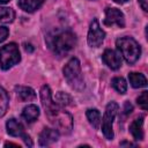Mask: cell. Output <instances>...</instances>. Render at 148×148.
Wrapping results in <instances>:
<instances>
[{"mask_svg": "<svg viewBox=\"0 0 148 148\" xmlns=\"http://www.w3.org/2000/svg\"><path fill=\"white\" fill-rule=\"evenodd\" d=\"M21 60L18 46L15 43L6 44L0 49V67L3 71L9 69Z\"/></svg>", "mask_w": 148, "mask_h": 148, "instance_id": "obj_5", "label": "cell"}, {"mask_svg": "<svg viewBox=\"0 0 148 148\" xmlns=\"http://www.w3.org/2000/svg\"><path fill=\"white\" fill-rule=\"evenodd\" d=\"M9 30L6 27H0V43H2L7 37H8Z\"/></svg>", "mask_w": 148, "mask_h": 148, "instance_id": "obj_23", "label": "cell"}, {"mask_svg": "<svg viewBox=\"0 0 148 148\" xmlns=\"http://www.w3.org/2000/svg\"><path fill=\"white\" fill-rule=\"evenodd\" d=\"M45 42L54 53L62 56L75 46L76 36L68 29H56L46 36Z\"/></svg>", "mask_w": 148, "mask_h": 148, "instance_id": "obj_2", "label": "cell"}, {"mask_svg": "<svg viewBox=\"0 0 148 148\" xmlns=\"http://www.w3.org/2000/svg\"><path fill=\"white\" fill-rule=\"evenodd\" d=\"M114 2H117V3H124V2H126V1H128V0H113Z\"/></svg>", "mask_w": 148, "mask_h": 148, "instance_id": "obj_29", "label": "cell"}, {"mask_svg": "<svg viewBox=\"0 0 148 148\" xmlns=\"http://www.w3.org/2000/svg\"><path fill=\"white\" fill-rule=\"evenodd\" d=\"M64 76L69 84V87L76 91H82L84 89V81L81 74V65L77 58H72L65 65Z\"/></svg>", "mask_w": 148, "mask_h": 148, "instance_id": "obj_3", "label": "cell"}, {"mask_svg": "<svg viewBox=\"0 0 148 148\" xmlns=\"http://www.w3.org/2000/svg\"><path fill=\"white\" fill-rule=\"evenodd\" d=\"M39 116V109L37 105L35 104H30L28 106H25L22 111V117L28 121V123H32L35 121Z\"/></svg>", "mask_w": 148, "mask_h": 148, "instance_id": "obj_15", "label": "cell"}, {"mask_svg": "<svg viewBox=\"0 0 148 148\" xmlns=\"http://www.w3.org/2000/svg\"><path fill=\"white\" fill-rule=\"evenodd\" d=\"M130 132L135 140H143V117H139L132 121L130 125Z\"/></svg>", "mask_w": 148, "mask_h": 148, "instance_id": "obj_12", "label": "cell"}, {"mask_svg": "<svg viewBox=\"0 0 148 148\" xmlns=\"http://www.w3.org/2000/svg\"><path fill=\"white\" fill-rule=\"evenodd\" d=\"M128 80H130V83L133 88H142V87L147 86V79L141 73H135V72L130 73Z\"/></svg>", "mask_w": 148, "mask_h": 148, "instance_id": "obj_16", "label": "cell"}, {"mask_svg": "<svg viewBox=\"0 0 148 148\" xmlns=\"http://www.w3.org/2000/svg\"><path fill=\"white\" fill-rule=\"evenodd\" d=\"M10 0H0V3H7V2H9Z\"/></svg>", "mask_w": 148, "mask_h": 148, "instance_id": "obj_30", "label": "cell"}, {"mask_svg": "<svg viewBox=\"0 0 148 148\" xmlns=\"http://www.w3.org/2000/svg\"><path fill=\"white\" fill-rule=\"evenodd\" d=\"M118 109H119V106L116 102H110L105 108V112H104V116L102 119V132L108 140L113 139L112 125H113V120L116 118V114L118 112Z\"/></svg>", "mask_w": 148, "mask_h": 148, "instance_id": "obj_6", "label": "cell"}, {"mask_svg": "<svg viewBox=\"0 0 148 148\" xmlns=\"http://www.w3.org/2000/svg\"><path fill=\"white\" fill-rule=\"evenodd\" d=\"M102 59L104 61L105 65H108V67H110L111 69H118L121 66V58L120 54L117 53L114 50L108 49L104 51Z\"/></svg>", "mask_w": 148, "mask_h": 148, "instance_id": "obj_11", "label": "cell"}, {"mask_svg": "<svg viewBox=\"0 0 148 148\" xmlns=\"http://www.w3.org/2000/svg\"><path fill=\"white\" fill-rule=\"evenodd\" d=\"M139 3H140L141 8H142L145 12L148 10V0H139Z\"/></svg>", "mask_w": 148, "mask_h": 148, "instance_id": "obj_25", "label": "cell"}, {"mask_svg": "<svg viewBox=\"0 0 148 148\" xmlns=\"http://www.w3.org/2000/svg\"><path fill=\"white\" fill-rule=\"evenodd\" d=\"M8 104H9V97L7 91L0 87V116H3L8 109Z\"/></svg>", "mask_w": 148, "mask_h": 148, "instance_id": "obj_19", "label": "cell"}, {"mask_svg": "<svg viewBox=\"0 0 148 148\" xmlns=\"http://www.w3.org/2000/svg\"><path fill=\"white\" fill-rule=\"evenodd\" d=\"M40 101L49 121L56 127V130L62 134L71 133L73 128V118L61 105L52 101L50 87L46 84L40 89Z\"/></svg>", "mask_w": 148, "mask_h": 148, "instance_id": "obj_1", "label": "cell"}, {"mask_svg": "<svg viewBox=\"0 0 148 148\" xmlns=\"http://www.w3.org/2000/svg\"><path fill=\"white\" fill-rule=\"evenodd\" d=\"M104 24L105 25H109V27L117 25L119 28H124L125 27V17H124V14L118 8H112V7L105 8Z\"/></svg>", "mask_w": 148, "mask_h": 148, "instance_id": "obj_9", "label": "cell"}, {"mask_svg": "<svg viewBox=\"0 0 148 148\" xmlns=\"http://www.w3.org/2000/svg\"><path fill=\"white\" fill-rule=\"evenodd\" d=\"M120 146H132V147H134L135 145L134 143H132V142H127V141H124V142H120Z\"/></svg>", "mask_w": 148, "mask_h": 148, "instance_id": "obj_27", "label": "cell"}, {"mask_svg": "<svg viewBox=\"0 0 148 148\" xmlns=\"http://www.w3.org/2000/svg\"><path fill=\"white\" fill-rule=\"evenodd\" d=\"M24 50L27 51V52H32L34 51V47H32V45L31 44H24Z\"/></svg>", "mask_w": 148, "mask_h": 148, "instance_id": "obj_26", "label": "cell"}, {"mask_svg": "<svg viewBox=\"0 0 148 148\" xmlns=\"http://www.w3.org/2000/svg\"><path fill=\"white\" fill-rule=\"evenodd\" d=\"M15 92L17 95V97L22 101V102H27V101H32L36 98V92L32 88L30 87H25V86H16L15 87Z\"/></svg>", "mask_w": 148, "mask_h": 148, "instance_id": "obj_13", "label": "cell"}, {"mask_svg": "<svg viewBox=\"0 0 148 148\" xmlns=\"http://www.w3.org/2000/svg\"><path fill=\"white\" fill-rule=\"evenodd\" d=\"M6 128H7V133L12 136H20L22 138V140L24 141V143L29 147L32 146V141L30 139V136L24 132V127L23 125L15 118H12L9 119L7 123H6Z\"/></svg>", "mask_w": 148, "mask_h": 148, "instance_id": "obj_8", "label": "cell"}, {"mask_svg": "<svg viewBox=\"0 0 148 148\" xmlns=\"http://www.w3.org/2000/svg\"><path fill=\"white\" fill-rule=\"evenodd\" d=\"M59 134H60V133H59L56 128L45 127V128L40 132V134H39V139H38L39 146L46 147V146L52 145L53 142H56V141L59 139Z\"/></svg>", "mask_w": 148, "mask_h": 148, "instance_id": "obj_10", "label": "cell"}, {"mask_svg": "<svg viewBox=\"0 0 148 148\" xmlns=\"http://www.w3.org/2000/svg\"><path fill=\"white\" fill-rule=\"evenodd\" d=\"M112 87L119 94H125L126 90H127V83H126L125 79L124 77H120V76H117V77H113L112 79Z\"/></svg>", "mask_w": 148, "mask_h": 148, "instance_id": "obj_20", "label": "cell"}, {"mask_svg": "<svg viewBox=\"0 0 148 148\" xmlns=\"http://www.w3.org/2000/svg\"><path fill=\"white\" fill-rule=\"evenodd\" d=\"M54 101H56V103H58L59 105L65 106V105H69V104L72 103V97H71L68 94L64 92V91H59V92H57Z\"/></svg>", "mask_w": 148, "mask_h": 148, "instance_id": "obj_21", "label": "cell"}, {"mask_svg": "<svg viewBox=\"0 0 148 148\" xmlns=\"http://www.w3.org/2000/svg\"><path fill=\"white\" fill-rule=\"evenodd\" d=\"M133 111V106L130 102H125V105H124V113L125 114H130L131 112Z\"/></svg>", "mask_w": 148, "mask_h": 148, "instance_id": "obj_24", "label": "cell"}, {"mask_svg": "<svg viewBox=\"0 0 148 148\" xmlns=\"http://www.w3.org/2000/svg\"><path fill=\"white\" fill-rule=\"evenodd\" d=\"M104 38H105V32L102 30V28L98 23V20L94 18L92 22L90 23V28L88 31V38H87L89 46L98 47L103 43Z\"/></svg>", "mask_w": 148, "mask_h": 148, "instance_id": "obj_7", "label": "cell"}, {"mask_svg": "<svg viewBox=\"0 0 148 148\" xmlns=\"http://www.w3.org/2000/svg\"><path fill=\"white\" fill-rule=\"evenodd\" d=\"M20 147L18 145H16V143H12V142H7V143H5V147Z\"/></svg>", "mask_w": 148, "mask_h": 148, "instance_id": "obj_28", "label": "cell"}, {"mask_svg": "<svg viewBox=\"0 0 148 148\" xmlns=\"http://www.w3.org/2000/svg\"><path fill=\"white\" fill-rule=\"evenodd\" d=\"M136 102L143 110H147V108H148V91L143 90L141 92V95H139V97L136 98Z\"/></svg>", "mask_w": 148, "mask_h": 148, "instance_id": "obj_22", "label": "cell"}, {"mask_svg": "<svg viewBox=\"0 0 148 148\" xmlns=\"http://www.w3.org/2000/svg\"><path fill=\"white\" fill-rule=\"evenodd\" d=\"M87 118L90 123V125L94 127V128H98L99 127V124H101V113L97 109H88L87 110Z\"/></svg>", "mask_w": 148, "mask_h": 148, "instance_id": "obj_17", "label": "cell"}, {"mask_svg": "<svg viewBox=\"0 0 148 148\" xmlns=\"http://www.w3.org/2000/svg\"><path fill=\"white\" fill-rule=\"evenodd\" d=\"M15 18V12L10 7L0 6V23H10Z\"/></svg>", "mask_w": 148, "mask_h": 148, "instance_id": "obj_18", "label": "cell"}, {"mask_svg": "<svg viewBox=\"0 0 148 148\" xmlns=\"http://www.w3.org/2000/svg\"><path fill=\"white\" fill-rule=\"evenodd\" d=\"M116 45H117L120 54L124 57L126 62L130 65L134 64L141 54V47H140L139 43L132 37H121V38L117 39Z\"/></svg>", "mask_w": 148, "mask_h": 148, "instance_id": "obj_4", "label": "cell"}, {"mask_svg": "<svg viewBox=\"0 0 148 148\" xmlns=\"http://www.w3.org/2000/svg\"><path fill=\"white\" fill-rule=\"evenodd\" d=\"M44 3V0H18L17 5L21 9L28 13H34Z\"/></svg>", "mask_w": 148, "mask_h": 148, "instance_id": "obj_14", "label": "cell"}]
</instances>
